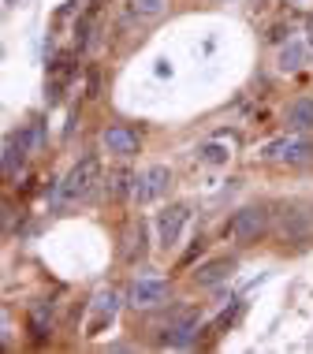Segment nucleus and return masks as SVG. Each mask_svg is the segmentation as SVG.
I'll list each match as a JSON object with an SVG mask.
<instances>
[{
    "label": "nucleus",
    "mask_w": 313,
    "mask_h": 354,
    "mask_svg": "<svg viewBox=\"0 0 313 354\" xmlns=\"http://www.w3.org/2000/svg\"><path fill=\"white\" fill-rule=\"evenodd\" d=\"M104 187V176H101V157L97 153H86L71 165V171L56 183V202L53 209H68V205H79V202H90L93 190Z\"/></svg>",
    "instance_id": "f257e3e1"
},
{
    "label": "nucleus",
    "mask_w": 313,
    "mask_h": 354,
    "mask_svg": "<svg viewBox=\"0 0 313 354\" xmlns=\"http://www.w3.org/2000/svg\"><path fill=\"white\" fill-rule=\"evenodd\" d=\"M269 232V209L265 205H246L224 224V239H231L235 246H254Z\"/></svg>",
    "instance_id": "f03ea898"
},
{
    "label": "nucleus",
    "mask_w": 313,
    "mask_h": 354,
    "mask_svg": "<svg viewBox=\"0 0 313 354\" xmlns=\"http://www.w3.org/2000/svg\"><path fill=\"white\" fill-rule=\"evenodd\" d=\"M261 160H272V165H291V168H298V165H313V138L310 135H283L276 142H269V146H261L258 153Z\"/></svg>",
    "instance_id": "7ed1b4c3"
},
{
    "label": "nucleus",
    "mask_w": 313,
    "mask_h": 354,
    "mask_svg": "<svg viewBox=\"0 0 313 354\" xmlns=\"http://www.w3.org/2000/svg\"><path fill=\"white\" fill-rule=\"evenodd\" d=\"M191 202H172V205H164L157 213L153 220V227H157V246L160 250H176L179 246V235H183V227H187V220H191Z\"/></svg>",
    "instance_id": "20e7f679"
},
{
    "label": "nucleus",
    "mask_w": 313,
    "mask_h": 354,
    "mask_svg": "<svg viewBox=\"0 0 313 354\" xmlns=\"http://www.w3.org/2000/svg\"><path fill=\"white\" fill-rule=\"evenodd\" d=\"M172 190V168L168 165H149L146 171H138L135 179V202L138 205H153L160 198H168Z\"/></svg>",
    "instance_id": "39448f33"
},
{
    "label": "nucleus",
    "mask_w": 313,
    "mask_h": 354,
    "mask_svg": "<svg viewBox=\"0 0 313 354\" xmlns=\"http://www.w3.org/2000/svg\"><path fill=\"white\" fill-rule=\"evenodd\" d=\"M101 149L116 160H131L142 149V135L135 127H127V123H112V127L101 131Z\"/></svg>",
    "instance_id": "423d86ee"
},
{
    "label": "nucleus",
    "mask_w": 313,
    "mask_h": 354,
    "mask_svg": "<svg viewBox=\"0 0 313 354\" xmlns=\"http://www.w3.org/2000/svg\"><path fill=\"white\" fill-rule=\"evenodd\" d=\"M168 295H172V283L157 280V276H138V280L127 287V302L135 306V310H157L160 302H168Z\"/></svg>",
    "instance_id": "0eeeda50"
},
{
    "label": "nucleus",
    "mask_w": 313,
    "mask_h": 354,
    "mask_svg": "<svg viewBox=\"0 0 313 354\" xmlns=\"http://www.w3.org/2000/svg\"><path fill=\"white\" fill-rule=\"evenodd\" d=\"M198 328H202V317L198 313H179V317H172L160 328V336H157V347H194V339H198Z\"/></svg>",
    "instance_id": "6e6552de"
},
{
    "label": "nucleus",
    "mask_w": 313,
    "mask_h": 354,
    "mask_svg": "<svg viewBox=\"0 0 313 354\" xmlns=\"http://www.w3.org/2000/svg\"><path fill=\"white\" fill-rule=\"evenodd\" d=\"M283 127L291 131V135H313V97H295L287 101V109H283Z\"/></svg>",
    "instance_id": "1a4fd4ad"
},
{
    "label": "nucleus",
    "mask_w": 313,
    "mask_h": 354,
    "mask_svg": "<svg viewBox=\"0 0 313 354\" xmlns=\"http://www.w3.org/2000/svg\"><path fill=\"white\" fill-rule=\"evenodd\" d=\"M235 265H239L235 257H213V261L198 265L191 280H194V287H202V291H209V287H220V283L227 280V276L235 272Z\"/></svg>",
    "instance_id": "9d476101"
},
{
    "label": "nucleus",
    "mask_w": 313,
    "mask_h": 354,
    "mask_svg": "<svg viewBox=\"0 0 313 354\" xmlns=\"http://www.w3.org/2000/svg\"><path fill=\"white\" fill-rule=\"evenodd\" d=\"M135 171L127 165L112 168L108 176H104V194H108V202H127V198H135Z\"/></svg>",
    "instance_id": "9b49d317"
},
{
    "label": "nucleus",
    "mask_w": 313,
    "mask_h": 354,
    "mask_svg": "<svg viewBox=\"0 0 313 354\" xmlns=\"http://www.w3.org/2000/svg\"><path fill=\"white\" fill-rule=\"evenodd\" d=\"M93 317H90V336H97V328L104 321H112L116 317V310H120V295L116 291H101V295H93Z\"/></svg>",
    "instance_id": "f8f14e48"
},
{
    "label": "nucleus",
    "mask_w": 313,
    "mask_h": 354,
    "mask_svg": "<svg viewBox=\"0 0 313 354\" xmlns=\"http://www.w3.org/2000/svg\"><path fill=\"white\" fill-rule=\"evenodd\" d=\"M26 142L23 135H8L4 138V179H15V171L23 168V160H26Z\"/></svg>",
    "instance_id": "ddd939ff"
},
{
    "label": "nucleus",
    "mask_w": 313,
    "mask_h": 354,
    "mask_svg": "<svg viewBox=\"0 0 313 354\" xmlns=\"http://www.w3.org/2000/svg\"><path fill=\"white\" fill-rule=\"evenodd\" d=\"M302 64H306V45H302V41H287V45L280 49V56H276V68L287 71V75L298 71Z\"/></svg>",
    "instance_id": "4468645a"
},
{
    "label": "nucleus",
    "mask_w": 313,
    "mask_h": 354,
    "mask_svg": "<svg viewBox=\"0 0 313 354\" xmlns=\"http://www.w3.org/2000/svg\"><path fill=\"white\" fill-rule=\"evenodd\" d=\"M146 250H149V246H146V224L138 220V224L131 227V235H127V250H123V261L135 265V261H142V257H146Z\"/></svg>",
    "instance_id": "2eb2a0df"
},
{
    "label": "nucleus",
    "mask_w": 313,
    "mask_h": 354,
    "mask_svg": "<svg viewBox=\"0 0 313 354\" xmlns=\"http://www.w3.org/2000/svg\"><path fill=\"white\" fill-rule=\"evenodd\" d=\"M198 165H227V157H231V149L224 146V142H202V146H198Z\"/></svg>",
    "instance_id": "dca6fc26"
},
{
    "label": "nucleus",
    "mask_w": 313,
    "mask_h": 354,
    "mask_svg": "<svg viewBox=\"0 0 313 354\" xmlns=\"http://www.w3.org/2000/svg\"><path fill=\"white\" fill-rule=\"evenodd\" d=\"M19 135H23V142H26V149H30V153H41V146H45V127H41V123H30V127L19 131Z\"/></svg>",
    "instance_id": "f3484780"
},
{
    "label": "nucleus",
    "mask_w": 313,
    "mask_h": 354,
    "mask_svg": "<svg viewBox=\"0 0 313 354\" xmlns=\"http://www.w3.org/2000/svg\"><path fill=\"white\" fill-rule=\"evenodd\" d=\"M205 254V239L202 235H198L194 239V246H191V250H187L183 257H179V272H187V269H191V265H194V257H202Z\"/></svg>",
    "instance_id": "a211bd4d"
},
{
    "label": "nucleus",
    "mask_w": 313,
    "mask_h": 354,
    "mask_svg": "<svg viewBox=\"0 0 313 354\" xmlns=\"http://www.w3.org/2000/svg\"><path fill=\"white\" fill-rule=\"evenodd\" d=\"M164 8V0H135V12L138 15H157Z\"/></svg>",
    "instance_id": "6ab92c4d"
},
{
    "label": "nucleus",
    "mask_w": 313,
    "mask_h": 354,
    "mask_svg": "<svg viewBox=\"0 0 313 354\" xmlns=\"http://www.w3.org/2000/svg\"><path fill=\"white\" fill-rule=\"evenodd\" d=\"M283 37H287V26H272V34H269V41H272V45H280V41H283Z\"/></svg>",
    "instance_id": "aec40b11"
},
{
    "label": "nucleus",
    "mask_w": 313,
    "mask_h": 354,
    "mask_svg": "<svg viewBox=\"0 0 313 354\" xmlns=\"http://www.w3.org/2000/svg\"><path fill=\"white\" fill-rule=\"evenodd\" d=\"M287 4H306V0H287Z\"/></svg>",
    "instance_id": "412c9836"
}]
</instances>
